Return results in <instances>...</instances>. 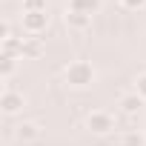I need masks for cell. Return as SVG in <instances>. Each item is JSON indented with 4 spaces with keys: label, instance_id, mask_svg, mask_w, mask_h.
Segmentation results:
<instances>
[{
    "label": "cell",
    "instance_id": "cell-14",
    "mask_svg": "<svg viewBox=\"0 0 146 146\" xmlns=\"http://www.w3.org/2000/svg\"><path fill=\"white\" fill-rule=\"evenodd\" d=\"M120 6H123V9H129V12H137V9H143V6H146V0H120Z\"/></svg>",
    "mask_w": 146,
    "mask_h": 146
},
{
    "label": "cell",
    "instance_id": "cell-13",
    "mask_svg": "<svg viewBox=\"0 0 146 146\" xmlns=\"http://www.w3.org/2000/svg\"><path fill=\"white\" fill-rule=\"evenodd\" d=\"M135 92H137V95H140V98L146 100V72L135 78Z\"/></svg>",
    "mask_w": 146,
    "mask_h": 146
},
{
    "label": "cell",
    "instance_id": "cell-3",
    "mask_svg": "<svg viewBox=\"0 0 146 146\" xmlns=\"http://www.w3.org/2000/svg\"><path fill=\"white\" fill-rule=\"evenodd\" d=\"M49 26V12H23V32L29 37L43 35Z\"/></svg>",
    "mask_w": 146,
    "mask_h": 146
},
{
    "label": "cell",
    "instance_id": "cell-7",
    "mask_svg": "<svg viewBox=\"0 0 146 146\" xmlns=\"http://www.w3.org/2000/svg\"><path fill=\"white\" fill-rule=\"evenodd\" d=\"M143 103H146V100H143L137 92H129V95H123V98H120V103H117V106H120L126 115H137V112L143 109Z\"/></svg>",
    "mask_w": 146,
    "mask_h": 146
},
{
    "label": "cell",
    "instance_id": "cell-6",
    "mask_svg": "<svg viewBox=\"0 0 146 146\" xmlns=\"http://www.w3.org/2000/svg\"><path fill=\"white\" fill-rule=\"evenodd\" d=\"M100 6H103V0H69V3H66V9L80 12V15H89V17H95L100 12Z\"/></svg>",
    "mask_w": 146,
    "mask_h": 146
},
{
    "label": "cell",
    "instance_id": "cell-4",
    "mask_svg": "<svg viewBox=\"0 0 146 146\" xmlns=\"http://www.w3.org/2000/svg\"><path fill=\"white\" fill-rule=\"evenodd\" d=\"M23 106H26L23 92L3 89V95H0V109H3V115H17V112H23Z\"/></svg>",
    "mask_w": 146,
    "mask_h": 146
},
{
    "label": "cell",
    "instance_id": "cell-1",
    "mask_svg": "<svg viewBox=\"0 0 146 146\" xmlns=\"http://www.w3.org/2000/svg\"><path fill=\"white\" fill-rule=\"evenodd\" d=\"M63 78H66V83L72 89H89L95 83V78H98V72H95V66L89 60H72L63 69Z\"/></svg>",
    "mask_w": 146,
    "mask_h": 146
},
{
    "label": "cell",
    "instance_id": "cell-8",
    "mask_svg": "<svg viewBox=\"0 0 146 146\" xmlns=\"http://www.w3.org/2000/svg\"><path fill=\"white\" fill-rule=\"evenodd\" d=\"M37 137H40V126H37L35 120H23V123L17 126V140L32 143V140H37Z\"/></svg>",
    "mask_w": 146,
    "mask_h": 146
},
{
    "label": "cell",
    "instance_id": "cell-5",
    "mask_svg": "<svg viewBox=\"0 0 146 146\" xmlns=\"http://www.w3.org/2000/svg\"><path fill=\"white\" fill-rule=\"evenodd\" d=\"M63 23H66L72 32H86V29L92 26V17H89V15H80V12H72V9H66V15H63Z\"/></svg>",
    "mask_w": 146,
    "mask_h": 146
},
{
    "label": "cell",
    "instance_id": "cell-9",
    "mask_svg": "<svg viewBox=\"0 0 146 146\" xmlns=\"http://www.w3.org/2000/svg\"><path fill=\"white\" fill-rule=\"evenodd\" d=\"M40 54H43L40 37H23V57H40Z\"/></svg>",
    "mask_w": 146,
    "mask_h": 146
},
{
    "label": "cell",
    "instance_id": "cell-10",
    "mask_svg": "<svg viewBox=\"0 0 146 146\" xmlns=\"http://www.w3.org/2000/svg\"><path fill=\"white\" fill-rule=\"evenodd\" d=\"M17 60H20V57H9V54H3V60H0V78H3V80H9L15 72H17Z\"/></svg>",
    "mask_w": 146,
    "mask_h": 146
},
{
    "label": "cell",
    "instance_id": "cell-11",
    "mask_svg": "<svg viewBox=\"0 0 146 146\" xmlns=\"http://www.w3.org/2000/svg\"><path fill=\"white\" fill-rule=\"evenodd\" d=\"M120 146H143V135L137 129H129L120 135Z\"/></svg>",
    "mask_w": 146,
    "mask_h": 146
},
{
    "label": "cell",
    "instance_id": "cell-12",
    "mask_svg": "<svg viewBox=\"0 0 146 146\" xmlns=\"http://www.w3.org/2000/svg\"><path fill=\"white\" fill-rule=\"evenodd\" d=\"M23 12H46V0H23Z\"/></svg>",
    "mask_w": 146,
    "mask_h": 146
},
{
    "label": "cell",
    "instance_id": "cell-2",
    "mask_svg": "<svg viewBox=\"0 0 146 146\" xmlns=\"http://www.w3.org/2000/svg\"><path fill=\"white\" fill-rule=\"evenodd\" d=\"M86 129L92 135H109L115 129V115L106 112V109H92L86 115Z\"/></svg>",
    "mask_w": 146,
    "mask_h": 146
}]
</instances>
